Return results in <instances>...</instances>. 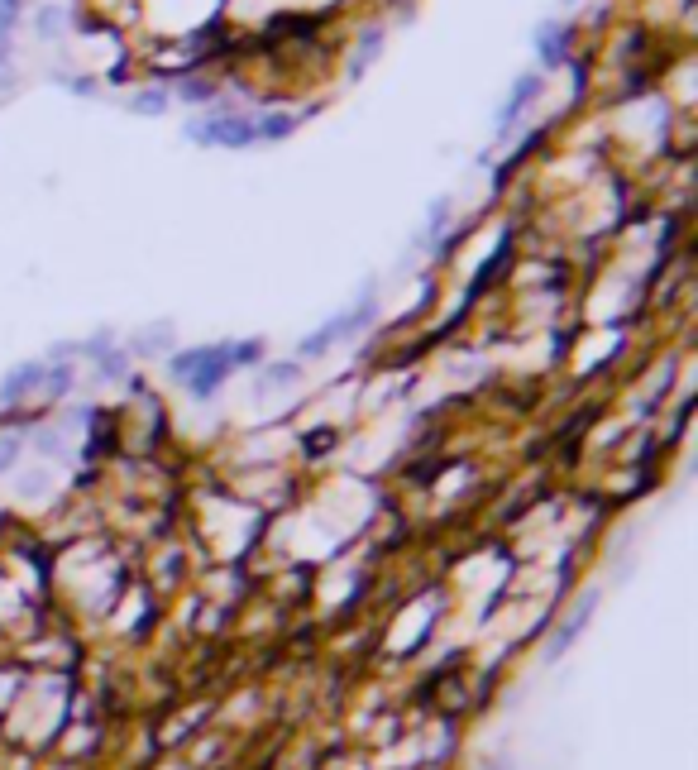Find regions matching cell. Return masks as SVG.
<instances>
[{
	"instance_id": "30bf717a",
	"label": "cell",
	"mask_w": 698,
	"mask_h": 770,
	"mask_svg": "<svg viewBox=\"0 0 698 770\" xmlns=\"http://www.w3.org/2000/svg\"><path fill=\"white\" fill-rule=\"evenodd\" d=\"M254 130H259V139H287V134L297 130V115H263V120H254Z\"/></svg>"
},
{
	"instance_id": "9a60e30c",
	"label": "cell",
	"mask_w": 698,
	"mask_h": 770,
	"mask_svg": "<svg viewBox=\"0 0 698 770\" xmlns=\"http://www.w3.org/2000/svg\"><path fill=\"white\" fill-rule=\"evenodd\" d=\"M302 378V364H268L263 369V383H297Z\"/></svg>"
},
{
	"instance_id": "e0dca14e",
	"label": "cell",
	"mask_w": 698,
	"mask_h": 770,
	"mask_svg": "<svg viewBox=\"0 0 698 770\" xmlns=\"http://www.w3.org/2000/svg\"><path fill=\"white\" fill-rule=\"evenodd\" d=\"M20 5L24 0H0V39H10V29L20 20Z\"/></svg>"
},
{
	"instance_id": "7a4b0ae2",
	"label": "cell",
	"mask_w": 698,
	"mask_h": 770,
	"mask_svg": "<svg viewBox=\"0 0 698 770\" xmlns=\"http://www.w3.org/2000/svg\"><path fill=\"white\" fill-rule=\"evenodd\" d=\"M187 139L206 144V149H249V144H259V130L249 115H211V120H192Z\"/></svg>"
},
{
	"instance_id": "52a82bcc",
	"label": "cell",
	"mask_w": 698,
	"mask_h": 770,
	"mask_svg": "<svg viewBox=\"0 0 698 770\" xmlns=\"http://www.w3.org/2000/svg\"><path fill=\"white\" fill-rule=\"evenodd\" d=\"M44 374H48L44 359H34V364H20L15 374L0 383V402H20V397L29 393V388H39V383H44Z\"/></svg>"
},
{
	"instance_id": "d6986e66",
	"label": "cell",
	"mask_w": 698,
	"mask_h": 770,
	"mask_svg": "<svg viewBox=\"0 0 698 770\" xmlns=\"http://www.w3.org/2000/svg\"><path fill=\"white\" fill-rule=\"evenodd\" d=\"M445 216H450V201H436V206H431V220H426V235H431V240L440 235V225H445Z\"/></svg>"
},
{
	"instance_id": "ba28073f",
	"label": "cell",
	"mask_w": 698,
	"mask_h": 770,
	"mask_svg": "<svg viewBox=\"0 0 698 770\" xmlns=\"http://www.w3.org/2000/svg\"><path fill=\"white\" fill-rule=\"evenodd\" d=\"M378 53H383V29H369V34L359 39V58L349 63V77L359 82V77H364V72H369V67L378 63Z\"/></svg>"
},
{
	"instance_id": "ffe728a7",
	"label": "cell",
	"mask_w": 698,
	"mask_h": 770,
	"mask_svg": "<svg viewBox=\"0 0 698 770\" xmlns=\"http://www.w3.org/2000/svg\"><path fill=\"white\" fill-rule=\"evenodd\" d=\"M10 77H15V67H10V44L0 39V87H5Z\"/></svg>"
},
{
	"instance_id": "6da1fadb",
	"label": "cell",
	"mask_w": 698,
	"mask_h": 770,
	"mask_svg": "<svg viewBox=\"0 0 698 770\" xmlns=\"http://www.w3.org/2000/svg\"><path fill=\"white\" fill-rule=\"evenodd\" d=\"M373 311H378V302H373V287H364V297H359V307L354 311H340L335 321H326L321 330H311L302 345H297V354L302 359H311V354H326V350H335L340 340H349V335H359V330L373 321Z\"/></svg>"
},
{
	"instance_id": "7c38bea8",
	"label": "cell",
	"mask_w": 698,
	"mask_h": 770,
	"mask_svg": "<svg viewBox=\"0 0 698 770\" xmlns=\"http://www.w3.org/2000/svg\"><path fill=\"white\" fill-rule=\"evenodd\" d=\"M34 29H39L44 39H58V34H63V10H58V5H44L39 20H34Z\"/></svg>"
},
{
	"instance_id": "277c9868",
	"label": "cell",
	"mask_w": 698,
	"mask_h": 770,
	"mask_svg": "<svg viewBox=\"0 0 698 770\" xmlns=\"http://www.w3.org/2000/svg\"><path fill=\"white\" fill-rule=\"evenodd\" d=\"M541 96V77L536 72H526V77H517V87H512V96L502 101V110H498V134H507L517 120H522V110L531 106Z\"/></svg>"
},
{
	"instance_id": "8fae6325",
	"label": "cell",
	"mask_w": 698,
	"mask_h": 770,
	"mask_svg": "<svg viewBox=\"0 0 698 770\" xmlns=\"http://www.w3.org/2000/svg\"><path fill=\"white\" fill-rule=\"evenodd\" d=\"M130 110L134 115H163L168 110V91H139V96H130Z\"/></svg>"
},
{
	"instance_id": "2e32d148",
	"label": "cell",
	"mask_w": 698,
	"mask_h": 770,
	"mask_svg": "<svg viewBox=\"0 0 698 770\" xmlns=\"http://www.w3.org/2000/svg\"><path fill=\"white\" fill-rule=\"evenodd\" d=\"M211 96H216V87H211V82H201V77L182 82V101H192V106H197V101H211Z\"/></svg>"
},
{
	"instance_id": "4fadbf2b",
	"label": "cell",
	"mask_w": 698,
	"mask_h": 770,
	"mask_svg": "<svg viewBox=\"0 0 698 770\" xmlns=\"http://www.w3.org/2000/svg\"><path fill=\"white\" fill-rule=\"evenodd\" d=\"M201 359H206V350H187V354H177V359H173V378H182V383H187V378H192V374L201 369Z\"/></svg>"
},
{
	"instance_id": "5bb4252c",
	"label": "cell",
	"mask_w": 698,
	"mask_h": 770,
	"mask_svg": "<svg viewBox=\"0 0 698 770\" xmlns=\"http://www.w3.org/2000/svg\"><path fill=\"white\" fill-rule=\"evenodd\" d=\"M44 388H48L53 397H63L67 388H72V369H67V364H58V369H48V374H44Z\"/></svg>"
},
{
	"instance_id": "8992f818",
	"label": "cell",
	"mask_w": 698,
	"mask_h": 770,
	"mask_svg": "<svg viewBox=\"0 0 698 770\" xmlns=\"http://www.w3.org/2000/svg\"><path fill=\"white\" fill-rule=\"evenodd\" d=\"M565 48H569V24L546 20L541 29H536V53H541V63H546V67L565 63Z\"/></svg>"
},
{
	"instance_id": "5b68a950",
	"label": "cell",
	"mask_w": 698,
	"mask_h": 770,
	"mask_svg": "<svg viewBox=\"0 0 698 770\" xmlns=\"http://www.w3.org/2000/svg\"><path fill=\"white\" fill-rule=\"evenodd\" d=\"M593 608H598V594H584V603H579V608H574V613L565 617V627H560V632H555V641H550V651H546L550 660H560V656L569 651V646H574V637H579V632L589 627Z\"/></svg>"
},
{
	"instance_id": "3957f363",
	"label": "cell",
	"mask_w": 698,
	"mask_h": 770,
	"mask_svg": "<svg viewBox=\"0 0 698 770\" xmlns=\"http://www.w3.org/2000/svg\"><path fill=\"white\" fill-rule=\"evenodd\" d=\"M230 378V364H225V345H206V359H201V369L187 378V388L197 397H216L220 383Z\"/></svg>"
},
{
	"instance_id": "ac0fdd59",
	"label": "cell",
	"mask_w": 698,
	"mask_h": 770,
	"mask_svg": "<svg viewBox=\"0 0 698 770\" xmlns=\"http://www.w3.org/2000/svg\"><path fill=\"white\" fill-rule=\"evenodd\" d=\"M20 450H24V440H20V436H5V440H0V474H5L10 464L20 460Z\"/></svg>"
},
{
	"instance_id": "9c48e42d",
	"label": "cell",
	"mask_w": 698,
	"mask_h": 770,
	"mask_svg": "<svg viewBox=\"0 0 698 770\" xmlns=\"http://www.w3.org/2000/svg\"><path fill=\"white\" fill-rule=\"evenodd\" d=\"M259 359H263V340H235V345H225L230 374H235V369H254Z\"/></svg>"
}]
</instances>
